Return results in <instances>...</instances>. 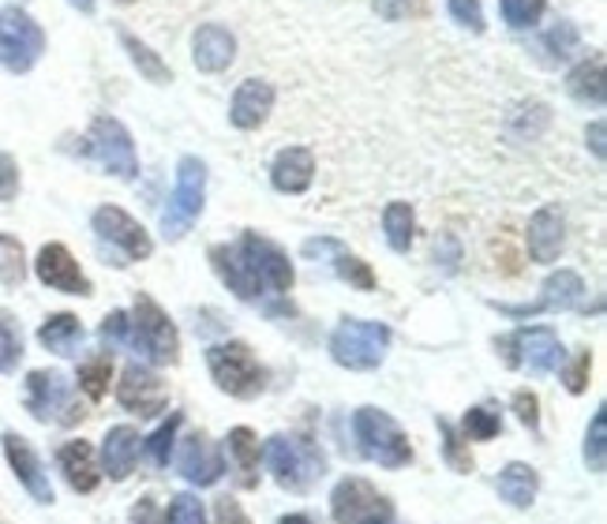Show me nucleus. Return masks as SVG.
I'll list each match as a JSON object with an SVG mask.
<instances>
[{"instance_id": "1", "label": "nucleus", "mask_w": 607, "mask_h": 524, "mask_svg": "<svg viewBox=\"0 0 607 524\" xmlns=\"http://www.w3.org/2000/svg\"><path fill=\"white\" fill-rule=\"evenodd\" d=\"M263 458L270 476L277 479V487L293 495H308L319 479L326 476V458L319 450V442H311L308 435H274L267 438Z\"/></svg>"}, {"instance_id": "2", "label": "nucleus", "mask_w": 607, "mask_h": 524, "mask_svg": "<svg viewBox=\"0 0 607 524\" xmlns=\"http://www.w3.org/2000/svg\"><path fill=\"white\" fill-rule=\"evenodd\" d=\"M207 367L210 378L218 383V390L236 397V401H251L267 390V371L256 360V352L244 341H222L207 349Z\"/></svg>"}, {"instance_id": "3", "label": "nucleus", "mask_w": 607, "mask_h": 524, "mask_svg": "<svg viewBox=\"0 0 607 524\" xmlns=\"http://www.w3.org/2000/svg\"><path fill=\"white\" fill-rule=\"evenodd\" d=\"M352 435H357L360 442V453H364L368 461L383 464V469H405V464L412 461V442L409 435L398 427V420L391 416V412L383 409H364L352 412Z\"/></svg>"}, {"instance_id": "4", "label": "nucleus", "mask_w": 607, "mask_h": 524, "mask_svg": "<svg viewBox=\"0 0 607 524\" xmlns=\"http://www.w3.org/2000/svg\"><path fill=\"white\" fill-rule=\"evenodd\" d=\"M202 202H207V162L196 154H184L176 165L173 196L162 214V233L165 240H184L191 233V225L199 222Z\"/></svg>"}, {"instance_id": "5", "label": "nucleus", "mask_w": 607, "mask_h": 524, "mask_svg": "<svg viewBox=\"0 0 607 524\" xmlns=\"http://www.w3.org/2000/svg\"><path fill=\"white\" fill-rule=\"evenodd\" d=\"M391 349V326L371 323V319H342L331 334V357L337 367L349 371H375Z\"/></svg>"}, {"instance_id": "6", "label": "nucleus", "mask_w": 607, "mask_h": 524, "mask_svg": "<svg viewBox=\"0 0 607 524\" xmlns=\"http://www.w3.org/2000/svg\"><path fill=\"white\" fill-rule=\"evenodd\" d=\"M128 345L143 349V357L150 363H158V367H173V363L181 360V334H176L173 319H169L147 292H135Z\"/></svg>"}, {"instance_id": "7", "label": "nucleus", "mask_w": 607, "mask_h": 524, "mask_svg": "<svg viewBox=\"0 0 607 524\" xmlns=\"http://www.w3.org/2000/svg\"><path fill=\"white\" fill-rule=\"evenodd\" d=\"M495 349L506 367H525L529 375H552L562 367V341L552 326H521L495 337Z\"/></svg>"}, {"instance_id": "8", "label": "nucleus", "mask_w": 607, "mask_h": 524, "mask_svg": "<svg viewBox=\"0 0 607 524\" xmlns=\"http://www.w3.org/2000/svg\"><path fill=\"white\" fill-rule=\"evenodd\" d=\"M236 255H240L244 270L251 274V282L259 285V292L263 296H282L293 289V282H297V274H293V262L285 255L282 248H277L274 240H267L263 233L248 229L240 236V240L233 244Z\"/></svg>"}, {"instance_id": "9", "label": "nucleus", "mask_w": 607, "mask_h": 524, "mask_svg": "<svg viewBox=\"0 0 607 524\" xmlns=\"http://www.w3.org/2000/svg\"><path fill=\"white\" fill-rule=\"evenodd\" d=\"M46 53V30L20 4L0 8V67L12 75H27Z\"/></svg>"}, {"instance_id": "10", "label": "nucleus", "mask_w": 607, "mask_h": 524, "mask_svg": "<svg viewBox=\"0 0 607 524\" xmlns=\"http://www.w3.org/2000/svg\"><path fill=\"white\" fill-rule=\"evenodd\" d=\"M83 142H87L83 154L90 162H98L109 176H116V180H135L139 176V158H135L132 132L116 116H95Z\"/></svg>"}, {"instance_id": "11", "label": "nucleus", "mask_w": 607, "mask_h": 524, "mask_svg": "<svg viewBox=\"0 0 607 524\" xmlns=\"http://www.w3.org/2000/svg\"><path fill=\"white\" fill-rule=\"evenodd\" d=\"M27 409L34 420L41 424H79L87 416L83 401H75L72 383L61 375V371H30L27 375Z\"/></svg>"}, {"instance_id": "12", "label": "nucleus", "mask_w": 607, "mask_h": 524, "mask_svg": "<svg viewBox=\"0 0 607 524\" xmlns=\"http://www.w3.org/2000/svg\"><path fill=\"white\" fill-rule=\"evenodd\" d=\"M331 517H334V524H391L394 506H391V498L379 495L368 479L349 476L334 487Z\"/></svg>"}, {"instance_id": "13", "label": "nucleus", "mask_w": 607, "mask_h": 524, "mask_svg": "<svg viewBox=\"0 0 607 524\" xmlns=\"http://www.w3.org/2000/svg\"><path fill=\"white\" fill-rule=\"evenodd\" d=\"M90 225H95L98 240L109 244V248L121 251V262L128 266V262H143L154 255V240H150V233L143 229L139 222H135L132 214H124L121 207H98L95 217H90Z\"/></svg>"}, {"instance_id": "14", "label": "nucleus", "mask_w": 607, "mask_h": 524, "mask_svg": "<svg viewBox=\"0 0 607 524\" xmlns=\"http://www.w3.org/2000/svg\"><path fill=\"white\" fill-rule=\"evenodd\" d=\"M116 401L139 420H150L158 412H165L169 404V386L162 383L158 371H150L147 363H128L121 371V383H116Z\"/></svg>"}, {"instance_id": "15", "label": "nucleus", "mask_w": 607, "mask_h": 524, "mask_svg": "<svg viewBox=\"0 0 607 524\" xmlns=\"http://www.w3.org/2000/svg\"><path fill=\"white\" fill-rule=\"evenodd\" d=\"M581 300H585V282H581L573 270H555V274H547L544 285H540L536 303H525V308H513V303H492V308L503 311V315H510V319H529V315H540V311L581 308Z\"/></svg>"}, {"instance_id": "16", "label": "nucleus", "mask_w": 607, "mask_h": 524, "mask_svg": "<svg viewBox=\"0 0 607 524\" xmlns=\"http://www.w3.org/2000/svg\"><path fill=\"white\" fill-rule=\"evenodd\" d=\"M34 274H38L41 285H49L57 292H72V296L95 292V285L87 282V274H83L79 262H75V255L64 244H46L38 251V262H34Z\"/></svg>"}, {"instance_id": "17", "label": "nucleus", "mask_w": 607, "mask_h": 524, "mask_svg": "<svg viewBox=\"0 0 607 524\" xmlns=\"http://www.w3.org/2000/svg\"><path fill=\"white\" fill-rule=\"evenodd\" d=\"M176 472H181L188 484L196 487H210L222 479L225 472V461H222V450H218L214 442H210L202 431H191L188 438L181 442V450H176Z\"/></svg>"}, {"instance_id": "18", "label": "nucleus", "mask_w": 607, "mask_h": 524, "mask_svg": "<svg viewBox=\"0 0 607 524\" xmlns=\"http://www.w3.org/2000/svg\"><path fill=\"white\" fill-rule=\"evenodd\" d=\"M525 248H529V259L544 262V266L562 255V248H567V217H562V210L555 207V202L540 207L536 214L529 217Z\"/></svg>"}, {"instance_id": "19", "label": "nucleus", "mask_w": 607, "mask_h": 524, "mask_svg": "<svg viewBox=\"0 0 607 524\" xmlns=\"http://www.w3.org/2000/svg\"><path fill=\"white\" fill-rule=\"evenodd\" d=\"M300 251H304L308 259H319V262L331 259L334 274L342 277V282H349L352 289H360V292H371V289H375V274H371L368 262L357 259L352 251H345L342 244L331 240V236H319V240H304Z\"/></svg>"}, {"instance_id": "20", "label": "nucleus", "mask_w": 607, "mask_h": 524, "mask_svg": "<svg viewBox=\"0 0 607 524\" xmlns=\"http://www.w3.org/2000/svg\"><path fill=\"white\" fill-rule=\"evenodd\" d=\"M191 61H196L199 72L222 75L225 67L236 61L233 30L222 27V23H202V27L191 34Z\"/></svg>"}, {"instance_id": "21", "label": "nucleus", "mask_w": 607, "mask_h": 524, "mask_svg": "<svg viewBox=\"0 0 607 524\" xmlns=\"http://www.w3.org/2000/svg\"><path fill=\"white\" fill-rule=\"evenodd\" d=\"M274 87L267 79H244L240 87L233 90L230 101V124L240 132H256L267 124L270 109H274Z\"/></svg>"}, {"instance_id": "22", "label": "nucleus", "mask_w": 607, "mask_h": 524, "mask_svg": "<svg viewBox=\"0 0 607 524\" xmlns=\"http://www.w3.org/2000/svg\"><path fill=\"white\" fill-rule=\"evenodd\" d=\"M4 453H8V464H12V472L20 476V484L27 487V491H30L34 498H38L41 506L53 502V484H49L46 469H41L38 453L30 450L27 438H23V435H12V431H8V435H4Z\"/></svg>"}, {"instance_id": "23", "label": "nucleus", "mask_w": 607, "mask_h": 524, "mask_svg": "<svg viewBox=\"0 0 607 524\" xmlns=\"http://www.w3.org/2000/svg\"><path fill=\"white\" fill-rule=\"evenodd\" d=\"M315 180V154L308 147H285L277 150L274 165H270V184L282 196H304Z\"/></svg>"}, {"instance_id": "24", "label": "nucleus", "mask_w": 607, "mask_h": 524, "mask_svg": "<svg viewBox=\"0 0 607 524\" xmlns=\"http://www.w3.org/2000/svg\"><path fill=\"white\" fill-rule=\"evenodd\" d=\"M139 431L135 427H113L101 442V472L109 479H128L135 472V461H139Z\"/></svg>"}, {"instance_id": "25", "label": "nucleus", "mask_w": 607, "mask_h": 524, "mask_svg": "<svg viewBox=\"0 0 607 524\" xmlns=\"http://www.w3.org/2000/svg\"><path fill=\"white\" fill-rule=\"evenodd\" d=\"M57 461H61V472L67 479V487L79 495H90L98 487L101 472H98V461H95V446L83 442V438H75V442L61 446V453H57Z\"/></svg>"}, {"instance_id": "26", "label": "nucleus", "mask_w": 607, "mask_h": 524, "mask_svg": "<svg viewBox=\"0 0 607 524\" xmlns=\"http://www.w3.org/2000/svg\"><path fill=\"white\" fill-rule=\"evenodd\" d=\"M225 453H230V469L236 476V487H244V491H251V487H259V438L256 431L248 427H233L230 438H225Z\"/></svg>"}, {"instance_id": "27", "label": "nucleus", "mask_w": 607, "mask_h": 524, "mask_svg": "<svg viewBox=\"0 0 607 524\" xmlns=\"http://www.w3.org/2000/svg\"><path fill=\"white\" fill-rule=\"evenodd\" d=\"M495 491H499L503 502H510L513 510H529V506L536 502V491H540L536 469H533V464L510 461L499 472V479H495Z\"/></svg>"}, {"instance_id": "28", "label": "nucleus", "mask_w": 607, "mask_h": 524, "mask_svg": "<svg viewBox=\"0 0 607 524\" xmlns=\"http://www.w3.org/2000/svg\"><path fill=\"white\" fill-rule=\"evenodd\" d=\"M210 266H214V274L222 277L225 285H230L233 296H240V300H259V285L251 282V274L244 270L240 255H236V248H230V244H214V248L207 251Z\"/></svg>"}, {"instance_id": "29", "label": "nucleus", "mask_w": 607, "mask_h": 524, "mask_svg": "<svg viewBox=\"0 0 607 524\" xmlns=\"http://www.w3.org/2000/svg\"><path fill=\"white\" fill-rule=\"evenodd\" d=\"M567 90L573 101H581V105H593V109H604V98H607V87H604V57H589V61H581L573 72L567 75Z\"/></svg>"}, {"instance_id": "30", "label": "nucleus", "mask_w": 607, "mask_h": 524, "mask_svg": "<svg viewBox=\"0 0 607 524\" xmlns=\"http://www.w3.org/2000/svg\"><path fill=\"white\" fill-rule=\"evenodd\" d=\"M83 323L75 315H67V311H61V315L46 319L38 329V341L46 345L49 352H57V357H75L83 345Z\"/></svg>"}, {"instance_id": "31", "label": "nucleus", "mask_w": 607, "mask_h": 524, "mask_svg": "<svg viewBox=\"0 0 607 524\" xmlns=\"http://www.w3.org/2000/svg\"><path fill=\"white\" fill-rule=\"evenodd\" d=\"M121 46H124V53H128V61L135 64V72L147 83H154V87H169V83H173V67H169L147 41L135 38L132 30H121Z\"/></svg>"}, {"instance_id": "32", "label": "nucleus", "mask_w": 607, "mask_h": 524, "mask_svg": "<svg viewBox=\"0 0 607 524\" xmlns=\"http://www.w3.org/2000/svg\"><path fill=\"white\" fill-rule=\"evenodd\" d=\"M383 233H386V244H391L398 255L412 248V236H417V214H412L409 202H391V207L383 210Z\"/></svg>"}, {"instance_id": "33", "label": "nucleus", "mask_w": 607, "mask_h": 524, "mask_svg": "<svg viewBox=\"0 0 607 524\" xmlns=\"http://www.w3.org/2000/svg\"><path fill=\"white\" fill-rule=\"evenodd\" d=\"M23 360V326L12 311L0 308V375L15 371Z\"/></svg>"}, {"instance_id": "34", "label": "nucleus", "mask_w": 607, "mask_h": 524, "mask_svg": "<svg viewBox=\"0 0 607 524\" xmlns=\"http://www.w3.org/2000/svg\"><path fill=\"white\" fill-rule=\"evenodd\" d=\"M578 46H581V34L573 23H559V27H552L540 38V53H547V64L570 61V57L578 53Z\"/></svg>"}, {"instance_id": "35", "label": "nucleus", "mask_w": 607, "mask_h": 524, "mask_svg": "<svg viewBox=\"0 0 607 524\" xmlns=\"http://www.w3.org/2000/svg\"><path fill=\"white\" fill-rule=\"evenodd\" d=\"M23 277H27V255H23V244L15 240V236L0 233V285L20 289Z\"/></svg>"}, {"instance_id": "36", "label": "nucleus", "mask_w": 607, "mask_h": 524, "mask_svg": "<svg viewBox=\"0 0 607 524\" xmlns=\"http://www.w3.org/2000/svg\"><path fill=\"white\" fill-rule=\"evenodd\" d=\"M109 383H113V360L95 357L79 367V390L90 397V401H101L109 394Z\"/></svg>"}, {"instance_id": "37", "label": "nucleus", "mask_w": 607, "mask_h": 524, "mask_svg": "<svg viewBox=\"0 0 607 524\" xmlns=\"http://www.w3.org/2000/svg\"><path fill=\"white\" fill-rule=\"evenodd\" d=\"M585 464L589 472H596L600 476L604 464H607V412L596 409L593 424H589V435H585Z\"/></svg>"}, {"instance_id": "38", "label": "nucleus", "mask_w": 607, "mask_h": 524, "mask_svg": "<svg viewBox=\"0 0 607 524\" xmlns=\"http://www.w3.org/2000/svg\"><path fill=\"white\" fill-rule=\"evenodd\" d=\"M547 12V0H503V20L513 30H533Z\"/></svg>"}, {"instance_id": "39", "label": "nucleus", "mask_w": 607, "mask_h": 524, "mask_svg": "<svg viewBox=\"0 0 607 524\" xmlns=\"http://www.w3.org/2000/svg\"><path fill=\"white\" fill-rule=\"evenodd\" d=\"M176 427H181V412H173V416H169L165 424L158 427L154 435L147 438V453H150V461H154L158 469H165L169 458H173V446H176Z\"/></svg>"}, {"instance_id": "40", "label": "nucleus", "mask_w": 607, "mask_h": 524, "mask_svg": "<svg viewBox=\"0 0 607 524\" xmlns=\"http://www.w3.org/2000/svg\"><path fill=\"white\" fill-rule=\"evenodd\" d=\"M438 435H443V453H446V461H450V469L454 472H472V453H469V446H466V438L458 435L446 420H438Z\"/></svg>"}, {"instance_id": "41", "label": "nucleus", "mask_w": 607, "mask_h": 524, "mask_svg": "<svg viewBox=\"0 0 607 524\" xmlns=\"http://www.w3.org/2000/svg\"><path fill=\"white\" fill-rule=\"evenodd\" d=\"M379 20L386 23H405V20H420L428 15V0H371Z\"/></svg>"}, {"instance_id": "42", "label": "nucleus", "mask_w": 607, "mask_h": 524, "mask_svg": "<svg viewBox=\"0 0 607 524\" xmlns=\"http://www.w3.org/2000/svg\"><path fill=\"white\" fill-rule=\"evenodd\" d=\"M461 431H466V438H472V442H487V438H495L503 431V420L492 409H469Z\"/></svg>"}, {"instance_id": "43", "label": "nucleus", "mask_w": 607, "mask_h": 524, "mask_svg": "<svg viewBox=\"0 0 607 524\" xmlns=\"http://www.w3.org/2000/svg\"><path fill=\"white\" fill-rule=\"evenodd\" d=\"M162 524H207V510L196 495H176L162 513Z\"/></svg>"}, {"instance_id": "44", "label": "nucleus", "mask_w": 607, "mask_h": 524, "mask_svg": "<svg viewBox=\"0 0 607 524\" xmlns=\"http://www.w3.org/2000/svg\"><path fill=\"white\" fill-rule=\"evenodd\" d=\"M446 12H450V20L458 23V27H466L472 34H484V27H487L480 0H446Z\"/></svg>"}, {"instance_id": "45", "label": "nucleus", "mask_w": 607, "mask_h": 524, "mask_svg": "<svg viewBox=\"0 0 607 524\" xmlns=\"http://www.w3.org/2000/svg\"><path fill=\"white\" fill-rule=\"evenodd\" d=\"M101 341L109 345V349H116V345H128V334H132V315L128 311H109L106 323H101Z\"/></svg>"}, {"instance_id": "46", "label": "nucleus", "mask_w": 607, "mask_h": 524, "mask_svg": "<svg viewBox=\"0 0 607 524\" xmlns=\"http://www.w3.org/2000/svg\"><path fill=\"white\" fill-rule=\"evenodd\" d=\"M589 371H593V352L581 349L578 357H573L570 367H562V383H567L570 394H585L589 386Z\"/></svg>"}, {"instance_id": "47", "label": "nucleus", "mask_w": 607, "mask_h": 524, "mask_svg": "<svg viewBox=\"0 0 607 524\" xmlns=\"http://www.w3.org/2000/svg\"><path fill=\"white\" fill-rule=\"evenodd\" d=\"M20 196V165L12 154H0V202H12Z\"/></svg>"}, {"instance_id": "48", "label": "nucleus", "mask_w": 607, "mask_h": 524, "mask_svg": "<svg viewBox=\"0 0 607 524\" xmlns=\"http://www.w3.org/2000/svg\"><path fill=\"white\" fill-rule=\"evenodd\" d=\"M513 412H518V420L529 431L540 427V401H536L533 390H518V394H513Z\"/></svg>"}, {"instance_id": "49", "label": "nucleus", "mask_w": 607, "mask_h": 524, "mask_svg": "<svg viewBox=\"0 0 607 524\" xmlns=\"http://www.w3.org/2000/svg\"><path fill=\"white\" fill-rule=\"evenodd\" d=\"M214 513H218V521L222 524H248V517H244V510H240V502L230 495H222L214 502Z\"/></svg>"}, {"instance_id": "50", "label": "nucleus", "mask_w": 607, "mask_h": 524, "mask_svg": "<svg viewBox=\"0 0 607 524\" xmlns=\"http://www.w3.org/2000/svg\"><path fill=\"white\" fill-rule=\"evenodd\" d=\"M132 524H162V510H158V502L154 498H139L135 502V510H132Z\"/></svg>"}, {"instance_id": "51", "label": "nucleus", "mask_w": 607, "mask_h": 524, "mask_svg": "<svg viewBox=\"0 0 607 524\" xmlns=\"http://www.w3.org/2000/svg\"><path fill=\"white\" fill-rule=\"evenodd\" d=\"M585 139H589V147H593V154L604 162V154H607V147H604V121H593V124H589Z\"/></svg>"}, {"instance_id": "52", "label": "nucleus", "mask_w": 607, "mask_h": 524, "mask_svg": "<svg viewBox=\"0 0 607 524\" xmlns=\"http://www.w3.org/2000/svg\"><path fill=\"white\" fill-rule=\"evenodd\" d=\"M277 524H315L311 517H304V513H289V517H282Z\"/></svg>"}, {"instance_id": "53", "label": "nucleus", "mask_w": 607, "mask_h": 524, "mask_svg": "<svg viewBox=\"0 0 607 524\" xmlns=\"http://www.w3.org/2000/svg\"><path fill=\"white\" fill-rule=\"evenodd\" d=\"M67 4H72V8H79V12H95V0H67Z\"/></svg>"}, {"instance_id": "54", "label": "nucleus", "mask_w": 607, "mask_h": 524, "mask_svg": "<svg viewBox=\"0 0 607 524\" xmlns=\"http://www.w3.org/2000/svg\"><path fill=\"white\" fill-rule=\"evenodd\" d=\"M116 4H135V0H116Z\"/></svg>"}]
</instances>
